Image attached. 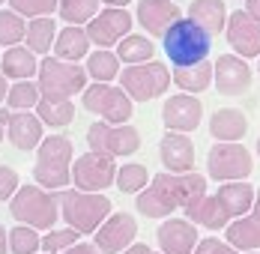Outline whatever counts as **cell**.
Masks as SVG:
<instances>
[{"mask_svg":"<svg viewBox=\"0 0 260 254\" xmlns=\"http://www.w3.org/2000/svg\"><path fill=\"white\" fill-rule=\"evenodd\" d=\"M6 248H9V233L3 230V225H0V254L6 251Z\"/></svg>","mask_w":260,"mask_h":254,"instance_id":"obj_46","label":"cell"},{"mask_svg":"<svg viewBox=\"0 0 260 254\" xmlns=\"http://www.w3.org/2000/svg\"><path fill=\"white\" fill-rule=\"evenodd\" d=\"M9 117H12V111H0V144H3V132L9 129Z\"/></svg>","mask_w":260,"mask_h":254,"instance_id":"obj_45","label":"cell"},{"mask_svg":"<svg viewBox=\"0 0 260 254\" xmlns=\"http://www.w3.org/2000/svg\"><path fill=\"white\" fill-rule=\"evenodd\" d=\"M87 75L96 78V84H108V81H114V78L120 75V57L111 54L108 48L90 54V60H87Z\"/></svg>","mask_w":260,"mask_h":254,"instance_id":"obj_31","label":"cell"},{"mask_svg":"<svg viewBox=\"0 0 260 254\" xmlns=\"http://www.w3.org/2000/svg\"><path fill=\"white\" fill-rule=\"evenodd\" d=\"M251 87V69L236 54H218L215 60V90L221 96H242Z\"/></svg>","mask_w":260,"mask_h":254,"instance_id":"obj_14","label":"cell"},{"mask_svg":"<svg viewBox=\"0 0 260 254\" xmlns=\"http://www.w3.org/2000/svg\"><path fill=\"white\" fill-rule=\"evenodd\" d=\"M60 215L66 218L69 228L81 230V233H96L108 221L111 215V201L102 192H81V188H69L60 198Z\"/></svg>","mask_w":260,"mask_h":254,"instance_id":"obj_4","label":"cell"},{"mask_svg":"<svg viewBox=\"0 0 260 254\" xmlns=\"http://www.w3.org/2000/svg\"><path fill=\"white\" fill-rule=\"evenodd\" d=\"M0 3H3V0H0Z\"/></svg>","mask_w":260,"mask_h":254,"instance_id":"obj_51","label":"cell"},{"mask_svg":"<svg viewBox=\"0 0 260 254\" xmlns=\"http://www.w3.org/2000/svg\"><path fill=\"white\" fill-rule=\"evenodd\" d=\"M204 117V105L191 93H177L161 105V123L171 132H194Z\"/></svg>","mask_w":260,"mask_h":254,"instance_id":"obj_15","label":"cell"},{"mask_svg":"<svg viewBox=\"0 0 260 254\" xmlns=\"http://www.w3.org/2000/svg\"><path fill=\"white\" fill-rule=\"evenodd\" d=\"M156 242L161 254H191L198 245V230L188 218H168L156 230Z\"/></svg>","mask_w":260,"mask_h":254,"instance_id":"obj_18","label":"cell"},{"mask_svg":"<svg viewBox=\"0 0 260 254\" xmlns=\"http://www.w3.org/2000/svg\"><path fill=\"white\" fill-rule=\"evenodd\" d=\"M33 179L48 192H60L72 182V141L69 138L48 135L39 144L36 165H33Z\"/></svg>","mask_w":260,"mask_h":254,"instance_id":"obj_3","label":"cell"},{"mask_svg":"<svg viewBox=\"0 0 260 254\" xmlns=\"http://www.w3.org/2000/svg\"><path fill=\"white\" fill-rule=\"evenodd\" d=\"M60 198L63 192H48L42 185H21L15 198L9 201V212L18 225L36 230H54V221L60 218Z\"/></svg>","mask_w":260,"mask_h":254,"instance_id":"obj_2","label":"cell"},{"mask_svg":"<svg viewBox=\"0 0 260 254\" xmlns=\"http://www.w3.org/2000/svg\"><path fill=\"white\" fill-rule=\"evenodd\" d=\"M158 158L171 174H191L194 171V144L188 135L171 132L158 141Z\"/></svg>","mask_w":260,"mask_h":254,"instance_id":"obj_17","label":"cell"},{"mask_svg":"<svg viewBox=\"0 0 260 254\" xmlns=\"http://www.w3.org/2000/svg\"><path fill=\"white\" fill-rule=\"evenodd\" d=\"M165 51L171 57V63L177 66H194V63H204L207 60L209 48H212V39L204 27H198L191 18H180L177 24L171 27L165 36Z\"/></svg>","mask_w":260,"mask_h":254,"instance_id":"obj_5","label":"cell"},{"mask_svg":"<svg viewBox=\"0 0 260 254\" xmlns=\"http://www.w3.org/2000/svg\"><path fill=\"white\" fill-rule=\"evenodd\" d=\"M248 132V117L236 108H218L209 117V135L221 144H236Z\"/></svg>","mask_w":260,"mask_h":254,"instance_id":"obj_22","label":"cell"},{"mask_svg":"<svg viewBox=\"0 0 260 254\" xmlns=\"http://www.w3.org/2000/svg\"><path fill=\"white\" fill-rule=\"evenodd\" d=\"M215 195H218V201L228 206V212L234 215V221L242 218L245 212H251L254 209V198H257V192L248 182H224Z\"/></svg>","mask_w":260,"mask_h":254,"instance_id":"obj_26","label":"cell"},{"mask_svg":"<svg viewBox=\"0 0 260 254\" xmlns=\"http://www.w3.org/2000/svg\"><path fill=\"white\" fill-rule=\"evenodd\" d=\"M12 12L30 18H48L54 9H60V0H9Z\"/></svg>","mask_w":260,"mask_h":254,"instance_id":"obj_39","label":"cell"},{"mask_svg":"<svg viewBox=\"0 0 260 254\" xmlns=\"http://www.w3.org/2000/svg\"><path fill=\"white\" fill-rule=\"evenodd\" d=\"M72 182L81 192H105L108 185H117V165L111 155L102 152H84L72 165Z\"/></svg>","mask_w":260,"mask_h":254,"instance_id":"obj_11","label":"cell"},{"mask_svg":"<svg viewBox=\"0 0 260 254\" xmlns=\"http://www.w3.org/2000/svg\"><path fill=\"white\" fill-rule=\"evenodd\" d=\"M129 27H132V15L126 9L108 6V9H102V12L87 24V36H90V42H96L99 48H111V45L123 42V36L129 33Z\"/></svg>","mask_w":260,"mask_h":254,"instance_id":"obj_13","label":"cell"},{"mask_svg":"<svg viewBox=\"0 0 260 254\" xmlns=\"http://www.w3.org/2000/svg\"><path fill=\"white\" fill-rule=\"evenodd\" d=\"M9 96V84H6V75H0V102Z\"/></svg>","mask_w":260,"mask_h":254,"instance_id":"obj_47","label":"cell"},{"mask_svg":"<svg viewBox=\"0 0 260 254\" xmlns=\"http://www.w3.org/2000/svg\"><path fill=\"white\" fill-rule=\"evenodd\" d=\"M194 254H236V248L231 242H221V239L209 236V239H201V242H198Z\"/></svg>","mask_w":260,"mask_h":254,"instance_id":"obj_41","label":"cell"},{"mask_svg":"<svg viewBox=\"0 0 260 254\" xmlns=\"http://www.w3.org/2000/svg\"><path fill=\"white\" fill-rule=\"evenodd\" d=\"M120 87L132 96V102H150L158 99L168 87H171V69L165 63H138L123 69L120 75Z\"/></svg>","mask_w":260,"mask_h":254,"instance_id":"obj_7","label":"cell"},{"mask_svg":"<svg viewBox=\"0 0 260 254\" xmlns=\"http://www.w3.org/2000/svg\"><path fill=\"white\" fill-rule=\"evenodd\" d=\"M224 236L239 251H257L260 248V188H257V198H254L251 215H242V218L231 221L228 230H224Z\"/></svg>","mask_w":260,"mask_h":254,"instance_id":"obj_20","label":"cell"},{"mask_svg":"<svg viewBox=\"0 0 260 254\" xmlns=\"http://www.w3.org/2000/svg\"><path fill=\"white\" fill-rule=\"evenodd\" d=\"M123 254H156V251H153V248H147L144 242H135V245H132V248H126Z\"/></svg>","mask_w":260,"mask_h":254,"instance_id":"obj_43","label":"cell"},{"mask_svg":"<svg viewBox=\"0 0 260 254\" xmlns=\"http://www.w3.org/2000/svg\"><path fill=\"white\" fill-rule=\"evenodd\" d=\"M257 155H260V138H257Z\"/></svg>","mask_w":260,"mask_h":254,"instance_id":"obj_49","label":"cell"},{"mask_svg":"<svg viewBox=\"0 0 260 254\" xmlns=\"http://www.w3.org/2000/svg\"><path fill=\"white\" fill-rule=\"evenodd\" d=\"M147 168L144 165H123L117 171V188L126 195H141L147 188Z\"/></svg>","mask_w":260,"mask_h":254,"instance_id":"obj_37","label":"cell"},{"mask_svg":"<svg viewBox=\"0 0 260 254\" xmlns=\"http://www.w3.org/2000/svg\"><path fill=\"white\" fill-rule=\"evenodd\" d=\"M42 102V90H39V84H33V81H15L12 87H9V96H6V105L12 108V111H30V108H36Z\"/></svg>","mask_w":260,"mask_h":254,"instance_id":"obj_33","label":"cell"},{"mask_svg":"<svg viewBox=\"0 0 260 254\" xmlns=\"http://www.w3.org/2000/svg\"><path fill=\"white\" fill-rule=\"evenodd\" d=\"M228 42L239 57H260V21L248 12H231L228 18Z\"/></svg>","mask_w":260,"mask_h":254,"instance_id":"obj_16","label":"cell"},{"mask_svg":"<svg viewBox=\"0 0 260 254\" xmlns=\"http://www.w3.org/2000/svg\"><path fill=\"white\" fill-rule=\"evenodd\" d=\"M254 162L248 150L242 144H215L207 152V174L218 182H236V179H245L251 174Z\"/></svg>","mask_w":260,"mask_h":254,"instance_id":"obj_9","label":"cell"},{"mask_svg":"<svg viewBox=\"0 0 260 254\" xmlns=\"http://www.w3.org/2000/svg\"><path fill=\"white\" fill-rule=\"evenodd\" d=\"M36 111H39V120L42 123H48L51 129H60V126H69L72 120H75V105L66 99H42L36 105Z\"/></svg>","mask_w":260,"mask_h":254,"instance_id":"obj_30","label":"cell"},{"mask_svg":"<svg viewBox=\"0 0 260 254\" xmlns=\"http://www.w3.org/2000/svg\"><path fill=\"white\" fill-rule=\"evenodd\" d=\"M138 236V221L129 212H111L108 221L96 230V245L102 254H120L135 245Z\"/></svg>","mask_w":260,"mask_h":254,"instance_id":"obj_12","label":"cell"},{"mask_svg":"<svg viewBox=\"0 0 260 254\" xmlns=\"http://www.w3.org/2000/svg\"><path fill=\"white\" fill-rule=\"evenodd\" d=\"M39 90L42 99H72L75 93L87 90V69H81L78 63L60 60V57H45L39 60Z\"/></svg>","mask_w":260,"mask_h":254,"instance_id":"obj_6","label":"cell"},{"mask_svg":"<svg viewBox=\"0 0 260 254\" xmlns=\"http://www.w3.org/2000/svg\"><path fill=\"white\" fill-rule=\"evenodd\" d=\"M84 108L99 114L102 123L111 126H126V120L132 117V96L120 87H111V84H93L84 90Z\"/></svg>","mask_w":260,"mask_h":254,"instance_id":"obj_8","label":"cell"},{"mask_svg":"<svg viewBox=\"0 0 260 254\" xmlns=\"http://www.w3.org/2000/svg\"><path fill=\"white\" fill-rule=\"evenodd\" d=\"M212 78H215V66H209L207 60L194 63V66H177L174 69V84L182 87L185 93H204Z\"/></svg>","mask_w":260,"mask_h":254,"instance_id":"obj_28","label":"cell"},{"mask_svg":"<svg viewBox=\"0 0 260 254\" xmlns=\"http://www.w3.org/2000/svg\"><path fill=\"white\" fill-rule=\"evenodd\" d=\"M188 15L198 27H204L209 36L228 30V18H231L228 9H224V0H191Z\"/></svg>","mask_w":260,"mask_h":254,"instance_id":"obj_24","label":"cell"},{"mask_svg":"<svg viewBox=\"0 0 260 254\" xmlns=\"http://www.w3.org/2000/svg\"><path fill=\"white\" fill-rule=\"evenodd\" d=\"M245 12H248L251 18H257V21H260V0H248V3H245Z\"/></svg>","mask_w":260,"mask_h":254,"instance_id":"obj_44","label":"cell"},{"mask_svg":"<svg viewBox=\"0 0 260 254\" xmlns=\"http://www.w3.org/2000/svg\"><path fill=\"white\" fill-rule=\"evenodd\" d=\"M153 42L147 39V36H126L120 45H117V57L123 60V63H132V66H138V63H150L153 60Z\"/></svg>","mask_w":260,"mask_h":254,"instance_id":"obj_32","label":"cell"},{"mask_svg":"<svg viewBox=\"0 0 260 254\" xmlns=\"http://www.w3.org/2000/svg\"><path fill=\"white\" fill-rule=\"evenodd\" d=\"M81 239V230L69 228V230H48L45 236H42V251L45 254H63L66 248H72V245H78Z\"/></svg>","mask_w":260,"mask_h":254,"instance_id":"obj_38","label":"cell"},{"mask_svg":"<svg viewBox=\"0 0 260 254\" xmlns=\"http://www.w3.org/2000/svg\"><path fill=\"white\" fill-rule=\"evenodd\" d=\"M24 36H27L24 18H21L18 12H12V9H3V12H0V45L15 48Z\"/></svg>","mask_w":260,"mask_h":254,"instance_id":"obj_35","label":"cell"},{"mask_svg":"<svg viewBox=\"0 0 260 254\" xmlns=\"http://www.w3.org/2000/svg\"><path fill=\"white\" fill-rule=\"evenodd\" d=\"M87 144L93 152H102L111 158L132 155L141 147V132L135 126H111V123H93L87 129Z\"/></svg>","mask_w":260,"mask_h":254,"instance_id":"obj_10","label":"cell"},{"mask_svg":"<svg viewBox=\"0 0 260 254\" xmlns=\"http://www.w3.org/2000/svg\"><path fill=\"white\" fill-rule=\"evenodd\" d=\"M180 21V6L171 0H141L138 3V24L150 36H165Z\"/></svg>","mask_w":260,"mask_h":254,"instance_id":"obj_19","label":"cell"},{"mask_svg":"<svg viewBox=\"0 0 260 254\" xmlns=\"http://www.w3.org/2000/svg\"><path fill=\"white\" fill-rule=\"evenodd\" d=\"M105 3H108V6H117V9H123L126 3H132V0H105Z\"/></svg>","mask_w":260,"mask_h":254,"instance_id":"obj_48","label":"cell"},{"mask_svg":"<svg viewBox=\"0 0 260 254\" xmlns=\"http://www.w3.org/2000/svg\"><path fill=\"white\" fill-rule=\"evenodd\" d=\"M39 248H42V236L36 233V228L18 225L9 230V251L12 254H36Z\"/></svg>","mask_w":260,"mask_h":254,"instance_id":"obj_36","label":"cell"},{"mask_svg":"<svg viewBox=\"0 0 260 254\" xmlns=\"http://www.w3.org/2000/svg\"><path fill=\"white\" fill-rule=\"evenodd\" d=\"M63 254H102V251H99V245H90V242H78V245L66 248Z\"/></svg>","mask_w":260,"mask_h":254,"instance_id":"obj_42","label":"cell"},{"mask_svg":"<svg viewBox=\"0 0 260 254\" xmlns=\"http://www.w3.org/2000/svg\"><path fill=\"white\" fill-rule=\"evenodd\" d=\"M207 198V179L201 174H156L153 182L138 195V212L147 218H168L174 209H188Z\"/></svg>","mask_w":260,"mask_h":254,"instance_id":"obj_1","label":"cell"},{"mask_svg":"<svg viewBox=\"0 0 260 254\" xmlns=\"http://www.w3.org/2000/svg\"><path fill=\"white\" fill-rule=\"evenodd\" d=\"M6 138L15 150H33L39 147L45 138H42V120L33 117L30 111H15L9 117V129H6Z\"/></svg>","mask_w":260,"mask_h":254,"instance_id":"obj_21","label":"cell"},{"mask_svg":"<svg viewBox=\"0 0 260 254\" xmlns=\"http://www.w3.org/2000/svg\"><path fill=\"white\" fill-rule=\"evenodd\" d=\"M60 15L72 27H81L84 21L90 24L99 15V3L96 0H60Z\"/></svg>","mask_w":260,"mask_h":254,"instance_id":"obj_34","label":"cell"},{"mask_svg":"<svg viewBox=\"0 0 260 254\" xmlns=\"http://www.w3.org/2000/svg\"><path fill=\"white\" fill-rule=\"evenodd\" d=\"M0 69L6 78H15V81H30L33 75H39V60L30 48H6L3 60H0Z\"/></svg>","mask_w":260,"mask_h":254,"instance_id":"obj_25","label":"cell"},{"mask_svg":"<svg viewBox=\"0 0 260 254\" xmlns=\"http://www.w3.org/2000/svg\"><path fill=\"white\" fill-rule=\"evenodd\" d=\"M257 72H260V63H257Z\"/></svg>","mask_w":260,"mask_h":254,"instance_id":"obj_50","label":"cell"},{"mask_svg":"<svg viewBox=\"0 0 260 254\" xmlns=\"http://www.w3.org/2000/svg\"><path fill=\"white\" fill-rule=\"evenodd\" d=\"M90 48V36H87V30H81V27H66V30H60L57 33V42H54V54L60 57V60H69V63H75L81 60L84 54Z\"/></svg>","mask_w":260,"mask_h":254,"instance_id":"obj_27","label":"cell"},{"mask_svg":"<svg viewBox=\"0 0 260 254\" xmlns=\"http://www.w3.org/2000/svg\"><path fill=\"white\" fill-rule=\"evenodd\" d=\"M27 48L33 54H48L51 45L57 42V27H54V18H33L27 24Z\"/></svg>","mask_w":260,"mask_h":254,"instance_id":"obj_29","label":"cell"},{"mask_svg":"<svg viewBox=\"0 0 260 254\" xmlns=\"http://www.w3.org/2000/svg\"><path fill=\"white\" fill-rule=\"evenodd\" d=\"M18 192V174L12 168H0V201H12Z\"/></svg>","mask_w":260,"mask_h":254,"instance_id":"obj_40","label":"cell"},{"mask_svg":"<svg viewBox=\"0 0 260 254\" xmlns=\"http://www.w3.org/2000/svg\"><path fill=\"white\" fill-rule=\"evenodd\" d=\"M185 218L191 225H201V228H207V230H221L234 221V215L228 212L224 203L218 201V195H207L198 206H188L185 209Z\"/></svg>","mask_w":260,"mask_h":254,"instance_id":"obj_23","label":"cell"}]
</instances>
